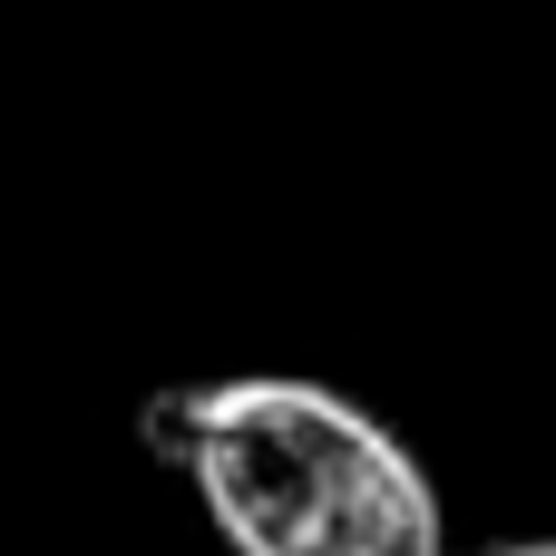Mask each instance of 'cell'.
Wrapping results in <instances>:
<instances>
[{
  "mask_svg": "<svg viewBox=\"0 0 556 556\" xmlns=\"http://www.w3.org/2000/svg\"><path fill=\"white\" fill-rule=\"evenodd\" d=\"M137 440L195 479L235 556H450L430 469L332 381H176L147 391Z\"/></svg>",
  "mask_w": 556,
  "mask_h": 556,
  "instance_id": "obj_1",
  "label": "cell"
},
{
  "mask_svg": "<svg viewBox=\"0 0 556 556\" xmlns=\"http://www.w3.org/2000/svg\"><path fill=\"white\" fill-rule=\"evenodd\" d=\"M489 556H556V538H518V547H489Z\"/></svg>",
  "mask_w": 556,
  "mask_h": 556,
  "instance_id": "obj_2",
  "label": "cell"
}]
</instances>
